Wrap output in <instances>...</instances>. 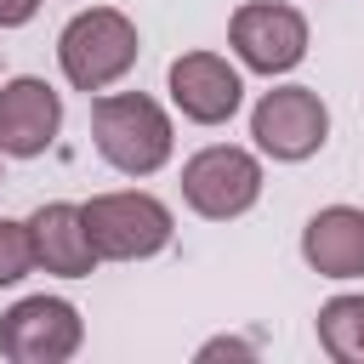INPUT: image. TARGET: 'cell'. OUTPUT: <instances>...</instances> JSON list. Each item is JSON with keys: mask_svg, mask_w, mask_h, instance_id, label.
Wrapping results in <instances>:
<instances>
[{"mask_svg": "<svg viewBox=\"0 0 364 364\" xmlns=\"http://www.w3.org/2000/svg\"><path fill=\"white\" fill-rule=\"evenodd\" d=\"M91 136L97 154L125 176H154L171 159V119L142 91H114L91 102Z\"/></svg>", "mask_w": 364, "mask_h": 364, "instance_id": "obj_1", "label": "cell"}, {"mask_svg": "<svg viewBox=\"0 0 364 364\" xmlns=\"http://www.w3.org/2000/svg\"><path fill=\"white\" fill-rule=\"evenodd\" d=\"M57 63L74 91H108L136 63V23L114 6H91L57 34Z\"/></svg>", "mask_w": 364, "mask_h": 364, "instance_id": "obj_2", "label": "cell"}, {"mask_svg": "<svg viewBox=\"0 0 364 364\" xmlns=\"http://www.w3.org/2000/svg\"><path fill=\"white\" fill-rule=\"evenodd\" d=\"M85 228H91L97 256H108V262H142V256L171 245V210L136 188L131 193H97L85 205Z\"/></svg>", "mask_w": 364, "mask_h": 364, "instance_id": "obj_3", "label": "cell"}, {"mask_svg": "<svg viewBox=\"0 0 364 364\" xmlns=\"http://www.w3.org/2000/svg\"><path fill=\"white\" fill-rule=\"evenodd\" d=\"M182 199L210 216V222H228V216H245L256 199H262V165L256 154L233 148V142H216V148H199L188 165H182Z\"/></svg>", "mask_w": 364, "mask_h": 364, "instance_id": "obj_4", "label": "cell"}, {"mask_svg": "<svg viewBox=\"0 0 364 364\" xmlns=\"http://www.w3.org/2000/svg\"><path fill=\"white\" fill-rule=\"evenodd\" d=\"M80 313L63 296H23L6 318H0V358L11 364H63L80 353Z\"/></svg>", "mask_w": 364, "mask_h": 364, "instance_id": "obj_5", "label": "cell"}, {"mask_svg": "<svg viewBox=\"0 0 364 364\" xmlns=\"http://www.w3.org/2000/svg\"><path fill=\"white\" fill-rule=\"evenodd\" d=\"M228 40H233L245 68L284 74V68H296L307 57V17L296 6H284V0H250V6L233 11Z\"/></svg>", "mask_w": 364, "mask_h": 364, "instance_id": "obj_6", "label": "cell"}, {"mask_svg": "<svg viewBox=\"0 0 364 364\" xmlns=\"http://www.w3.org/2000/svg\"><path fill=\"white\" fill-rule=\"evenodd\" d=\"M250 136H256V148L273 154V159H307V154H318L324 136H330V108H324L318 91H307V85H279V91H267V97L256 102Z\"/></svg>", "mask_w": 364, "mask_h": 364, "instance_id": "obj_7", "label": "cell"}, {"mask_svg": "<svg viewBox=\"0 0 364 364\" xmlns=\"http://www.w3.org/2000/svg\"><path fill=\"white\" fill-rule=\"evenodd\" d=\"M245 85H239V68L216 51H182L171 63V102L193 119V125H222L233 119Z\"/></svg>", "mask_w": 364, "mask_h": 364, "instance_id": "obj_8", "label": "cell"}, {"mask_svg": "<svg viewBox=\"0 0 364 364\" xmlns=\"http://www.w3.org/2000/svg\"><path fill=\"white\" fill-rule=\"evenodd\" d=\"M57 125H63V102H57V91L46 80L17 74V80L0 85V154L34 159V154L51 148Z\"/></svg>", "mask_w": 364, "mask_h": 364, "instance_id": "obj_9", "label": "cell"}, {"mask_svg": "<svg viewBox=\"0 0 364 364\" xmlns=\"http://www.w3.org/2000/svg\"><path fill=\"white\" fill-rule=\"evenodd\" d=\"M28 228H34V256H40V267L46 273H57V279H85L102 256H97V245H91V228H85V205H40L34 216H28Z\"/></svg>", "mask_w": 364, "mask_h": 364, "instance_id": "obj_10", "label": "cell"}, {"mask_svg": "<svg viewBox=\"0 0 364 364\" xmlns=\"http://www.w3.org/2000/svg\"><path fill=\"white\" fill-rule=\"evenodd\" d=\"M301 256L324 279H358L364 273V210L353 205H324L301 228Z\"/></svg>", "mask_w": 364, "mask_h": 364, "instance_id": "obj_11", "label": "cell"}, {"mask_svg": "<svg viewBox=\"0 0 364 364\" xmlns=\"http://www.w3.org/2000/svg\"><path fill=\"white\" fill-rule=\"evenodd\" d=\"M318 347L336 364H364V296H330L318 307Z\"/></svg>", "mask_w": 364, "mask_h": 364, "instance_id": "obj_12", "label": "cell"}, {"mask_svg": "<svg viewBox=\"0 0 364 364\" xmlns=\"http://www.w3.org/2000/svg\"><path fill=\"white\" fill-rule=\"evenodd\" d=\"M34 267H40V256H34V228L0 216V290L17 284V279H28Z\"/></svg>", "mask_w": 364, "mask_h": 364, "instance_id": "obj_13", "label": "cell"}, {"mask_svg": "<svg viewBox=\"0 0 364 364\" xmlns=\"http://www.w3.org/2000/svg\"><path fill=\"white\" fill-rule=\"evenodd\" d=\"M40 11V0H0V28H17Z\"/></svg>", "mask_w": 364, "mask_h": 364, "instance_id": "obj_14", "label": "cell"}, {"mask_svg": "<svg viewBox=\"0 0 364 364\" xmlns=\"http://www.w3.org/2000/svg\"><path fill=\"white\" fill-rule=\"evenodd\" d=\"M216 353H250L245 341H210V347H199V358H216Z\"/></svg>", "mask_w": 364, "mask_h": 364, "instance_id": "obj_15", "label": "cell"}]
</instances>
